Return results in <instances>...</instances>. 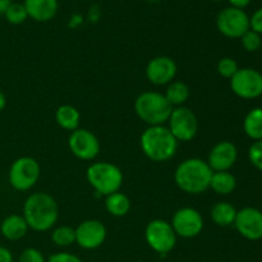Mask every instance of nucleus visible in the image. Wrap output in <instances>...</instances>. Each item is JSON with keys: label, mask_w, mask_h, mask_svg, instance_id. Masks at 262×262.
<instances>
[{"label": "nucleus", "mask_w": 262, "mask_h": 262, "mask_svg": "<svg viewBox=\"0 0 262 262\" xmlns=\"http://www.w3.org/2000/svg\"><path fill=\"white\" fill-rule=\"evenodd\" d=\"M23 217L28 228L36 232H46L59 219V206L54 197L45 192H37L27 197L23 205Z\"/></svg>", "instance_id": "f257e3e1"}, {"label": "nucleus", "mask_w": 262, "mask_h": 262, "mask_svg": "<svg viewBox=\"0 0 262 262\" xmlns=\"http://www.w3.org/2000/svg\"><path fill=\"white\" fill-rule=\"evenodd\" d=\"M212 173L207 161L192 158L179 164L174 173V181L186 193L199 194L210 188Z\"/></svg>", "instance_id": "f03ea898"}, {"label": "nucleus", "mask_w": 262, "mask_h": 262, "mask_svg": "<svg viewBox=\"0 0 262 262\" xmlns=\"http://www.w3.org/2000/svg\"><path fill=\"white\" fill-rule=\"evenodd\" d=\"M141 148L150 160L163 163L173 158L178 148L176 140L165 125H151L141 135Z\"/></svg>", "instance_id": "7ed1b4c3"}, {"label": "nucleus", "mask_w": 262, "mask_h": 262, "mask_svg": "<svg viewBox=\"0 0 262 262\" xmlns=\"http://www.w3.org/2000/svg\"><path fill=\"white\" fill-rule=\"evenodd\" d=\"M174 107L166 100L165 95L155 91L142 92L135 101V112L146 124L164 125L169 120Z\"/></svg>", "instance_id": "20e7f679"}, {"label": "nucleus", "mask_w": 262, "mask_h": 262, "mask_svg": "<svg viewBox=\"0 0 262 262\" xmlns=\"http://www.w3.org/2000/svg\"><path fill=\"white\" fill-rule=\"evenodd\" d=\"M87 181L90 186L100 194L109 196L120 189L123 184V173L117 165L106 161L95 163L87 169Z\"/></svg>", "instance_id": "39448f33"}, {"label": "nucleus", "mask_w": 262, "mask_h": 262, "mask_svg": "<svg viewBox=\"0 0 262 262\" xmlns=\"http://www.w3.org/2000/svg\"><path fill=\"white\" fill-rule=\"evenodd\" d=\"M41 169L37 161L30 156H22L13 161L10 165L9 183L15 191H28L37 183Z\"/></svg>", "instance_id": "423d86ee"}, {"label": "nucleus", "mask_w": 262, "mask_h": 262, "mask_svg": "<svg viewBox=\"0 0 262 262\" xmlns=\"http://www.w3.org/2000/svg\"><path fill=\"white\" fill-rule=\"evenodd\" d=\"M145 237L151 250L160 255L169 253L177 245V234L171 228V224L161 219H155L148 223L145 230Z\"/></svg>", "instance_id": "0eeeda50"}, {"label": "nucleus", "mask_w": 262, "mask_h": 262, "mask_svg": "<svg viewBox=\"0 0 262 262\" xmlns=\"http://www.w3.org/2000/svg\"><path fill=\"white\" fill-rule=\"evenodd\" d=\"M169 130L181 142H188L196 137L199 132V120L196 114L186 106H178L173 109L168 120Z\"/></svg>", "instance_id": "6e6552de"}, {"label": "nucleus", "mask_w": 262, "mask_h": 262, "mask_svg": "<svg viewBox=\"0 0 262 262\" xmlns=\"http://www.w3.org/2000/svg\"><path fill=\"white\" fill-rule=\"evenodd\" d=\"M217 30L229 38H241L250 30V17L243 9L228 7L217 14Z\"/></svg>", "instance_id": "1a4fd4ad"}, {"label": "nucleus", "mask_w": 262, "mask_h": 262, "mask_svg": "<svg viewBox=\"0 0 262 262\" xmlns=\"http://www.w3.org/2000/svg\"><path fill=\"white\" fill-rule=\"evenodd\" d=\"M230 89L241 99H257L262 95V73L253 68H239L230 78Z\"/></svg>", "instance_id": "9d476101"}, {"label": "nucleus", "mask_w": 262, "mask_h": 262, "mask_svg": "<svg viewBox=\"0 0 262 262\" xmlns=\"http://www.w3.org/2000/svg\"><path fill=\"white\" fill-rule=\"evenodd\" d=\"M171 228L182 238L197 237L204 229L202 215L192 207H182L174 214Z\"/></svg>", "instance_id": "9b49d317"}, {"label": "nucleus", "mask_w": 262, "mask_h": 262, "mask_svg": "<svg viewBox=\"0 0 262 262\" xmlns=\"http://www.w3.org/2000/svg\"><path fill=\"white\" fill-rule=\"evenodd\" d=\"M69 150L81 160H92L100 152V142L96 136L83 128H77L68 140Z\"/></svg>", "instance_id": "f8f14e48"}, {"label": "nucleus", "mask_w": 262, "mask_h": 262, "mask_svg": "<svg viewBox=\"0 0 262 262\" xmlns=\"http://www.w3.org/2000/svg\"><path fill=\"white\" fill-rule=\"evenodd\" d=\"M106 239V228L99 220H86L76 228V243L83 250H96Z\"/></svg>", "instance_id": "ddd939ff"}, {"label": "nucleus", "mask_w": 262, "mask_h": 262, "mask_svg": "<svg viewBox=\"0 0 262 262\" xmlns=\"http://www.w3.org/2000/svg\"><path fill=\"white\" fill-rule=\"evenodd\" d=\"M234 225L238 233L246 239H262V211L258 209L245 207L237 211Z\"/></svg>", "instance_id": "4468645a"}, {"label": "nucleus", "mask_w": 262, "mask_h": 262, "mask_svg": "<svg viewBox=\"0 0 262 262\" xmlns=\"http://www.w3.org/2000/svg\"><path fill=\"white\" fill-rule=\"evenodd\" d=\"M177 64L169 56H156L148 61L146 67V77L148 81L156 86L170 83L176 77Z\"/></svg>", "instance_id": "2eb2a0df"}, {"label": "nucleus", "mask_w": 262, "mask_h": 262, "mask_svg": "<svg viewBox=\"0 0 262 262\" xmlns=\"http://www.w3.org/2000/svg\"><path fill=\"white\" fill-rule=\"evenodd\" d=\"M238 158L235 145L229 141H222L211 148L207 158V164L212 171H229Z\"/></svg>", "instance_id": "dca6fc26"}, {"label": "nucleus", "mask_w": 262, "mask_h": 262, "mask_svg": "<svg viewBox=\"0 0 262 262\" xmlns=\"http://www.w3.org/2000/svg\"><path fill=\"white\" fill-rule=\"evenodd\" d=\"M23 5L28 17L36 22H48L53 19L59 9L58 0H25Z\"/></svg>", "instance_id": "f3484780"}, {"label": "nucleus", "mask_w": 262, "mask_h": 262, "mask_svg": "<svg viewBox=\"0 0 262 262\" xmlns=\"http://www.w3.org/2000/svg\"><path fill=\"white\" fill-rule=\"evenodd\" d=\"M28 229L30 228H28L25 217L17 214L7 216L0 225V232H2L3 237L8 241H13V242L22 239L27 234Z\"/></svg>", "instance_id": "a211bd4d"}, {"label": "nucleus", "mask_w": 262, "mask_h": 262, "mask_svg": "<svg viewBox=\"0 0 262 262\" xmlns=\"http://www.w3.org/2000/svg\"><path fill=\"white\" fill-rule=\"evenodd\" d=\"M55 120L63 129L73 132L77 128H79L81 115L78 110L72 105H61L55 113Z\"/></svg>", "instance_id": "6ab92c4d"}, {"label": "nucleus", "mask_w": 262, "mask_h": 262, "mask_svg": "<svg viewBox=\"0 0 262 262\" xmlns=\"http://www.w3.org/2000/svg\"><path fill=\"white\" fill-rule=\"evenodd\" d=\"M237 210L229 202H217L211 209V219L217 227H229L234 224Z\"/></svg>", "instance_id": "aec40b11"}, {"label": "nucleus", "mask_w": 262, "mask_h": 262, "mask_svg": "<svg viewBox=\"0 0 262 262\" xmlns=\"http://www.w3.org/2000/svg\"><path fill=\"white\" fill-rule=\"evenodd\" d=\"M237 187V179L229 171H214L210 182V188L217 194H229Z\"/></svg>", "instance_id": "412c9836"}, {"label": "nucleus", "mask_w": 262, "mask_h": 262, "mask_svg": "<svg viewBox=\"0 0 262 262\" xmlns=\"http://www.w3.org/2000/svg\"><path fill=\"white\" fill-rule=\"evenodd\" d=\"M105 207L110 215L117 217L125 216L130 210V201L127 194L120 193L119 191L106 196Z\"/></svg>", "instance_id": "4be33fe9"}, {"label": "nucleus", "mask_w": 262, "mask_h": 262, "mask_svg": "<svg viewBox=\"0 0 262 262\" xmlns=\"http://www.w3.org/2000/svg\"><path fill=\"white\" fill-rule=\"evenodd\" d=\"M243 130L253 141L262 140V107H255L246 115Z\"/></svg>", "instance_id": "5701e85b"}, {"label": "nucleus", "mask_w": 262, "mask_h": 262, "mask_svg": "<svg viewBox=\"0 0 262 262\" xmlns=\"http://www.w3.org/2000/svg\"><path fill=\"white\" fill-rule=\"evenodd\" d=\"M165 97L173 107L183 106L184 102L189 99V87L182 81L171 82L166 90Z\"/></svg>", "instance_id": "b1692460"}, {"label": "nucleus", "mask_w": 262, "mask_h": 262, "mask_svg": "<svg viewBox=\"0 0 262 262\" xmlns=\"http://www.w3.org/2000/svg\"><path fill=\"white\" fill-rule=\"evenodd\" d=\"M51 241L58 247H68L76 243V229L67 225H60L55 228L51 233Z\"/></svg>", "instance_id": "393cba45"}, {"label": "nucleus", "mask_w": 262, "mask_h": 262, "mask_svg": "<svg viewBox=\"0 0 262 262\" xmlns=\"http://www.w3.org/2000/svg\"><path fill=\"white\" fill-rule=\"evenodd\" d=\"M5 18L12 25H22L26 19L28 18L27 10H26L25 5L19 4V3H12L9 8L5 12Z\"/></svg>", "instance_id": "a878e982"}, {"label": "nucleus", "mask_w": 262, "mask_h": 262, "mask_svg": "<svg viewBox=\"0 0 262 262\" xmlns=\"http://www.w3.org/2000/svg\"><path fill=\"white\" fill-rule=\"evenodd\" d=\"M241 41H242V46L245 48V50H247L248 53H255V51H257L262 45L261 35H258L257 32H255V31L252 30H248L247 32L241 37Z\"/></svg>", "instance_id": "bb28decb"}, {"label": "nucleus", "mask_w": 262, "mask_h": 262, "mask_svg": "<svg viewBox=\"0 0 262 262\" xmlns=\"http://www.w3.org/2000/svg\"><path fill=\"white\" fill-rule=\"evenodd\" d=\"M238 64L233 58H222L217 63V73L224 78H232L238 72Z\"/></svg>", "instance_id": "cd10ccee"}, {"label": "nucleus", "mask_w": 262, "mask_h": 262, "mask_svg": "<svg viewBox=\"0 0 262 262\" xmlns=\"http://www.w3.org/2000/svg\"><path fill=\"white\" fill-rule=\"evenodd\" d=\"M248 159L256 169L262 171V140L255 141L248 150Z\"/></svg>", "instance_id": "c85d7f7f"}, {"label": "nucleus", "mask_w": 262, "mask_h": 262, "mask_svg": "<svg viewBox=\"0 0 262 262\" xmlns=\"http://www.w3.org/2000/svg\"><path fill=\"white\" fill-rule=\"evenodd\" d=\"M18 262H46L42 253L36 248H26L19 255Z\"/></svg>", "instance_id": "c756f323"}, {"label": "nucleus", "mask_w": 262, "mask_h": 262, "mask_svg": "<svg viewBox=\"0 0 262 262\" xmlns=\"http://www.w3.org/2000/svg\"><path fill=\"white\" fill-rule=\"evenodd\" d=\"M48 262H83L78 256L68 252H58L54 253L49 257Z\"/></svg>", "instance_id": "7c9ffc66"}, {"label": "nucleus", "mask_w": 262, "mask_h": 262, "mask_svg": "<svg viewBox=\"0 0 262 262\" xmlns=\"http://www.w3.org/2000/svg\"><path fill=\"white\" fill-rule=\"evenodd\" d=\"M250 30L255 31L258 35H262V8L256 10L250 18Z\"/></svg>", "instance_id": "2f4dec72"}, {"label": "nucleus", "mask_w": 262, "mask_h": 262, "mask_svg": "<svg viewBox=\"0 0 262 262\" xmlns=\"http://www.w3.org/2000/svg\"><path fill=\"white\" fill-rule=\"evenodd\" d=\"M0 262H13L12 252L4 246H0Z\"/></svg>", "instance_id": "473e14b6"}, {"label": "nucleus", "mask_w": 262, "mask_h": 262, "mask_svg": "<svg viewBox=\"0 0 262 262\" xmlns=\"http://www.w3.org/2000/svg\"><path fill=\"white\" fill-rule=\"evenodd\" d=\"M229 3L232 4L233 8L243 9V8H246L248 4H250L251 0H229Z\"/></svg>", "instance_id": "72a5a7b5"}, {"label": "nucleus", "mask_w": 262, "mask_h": 262, "mask_svg": "<svg viewBox=\"0 0 262 262\" xmlns=\"http://www.w3.org/2000/svg\"><path fill=\"white\" fill-rule=\"evenodd\" d=\"M10 4H12V0H0V15L5 14Z\"/></svg>", "instance_id": "f704fd0d"}, {"label": "nucleus", "mask_w": 262, "mask_h": 262, "mask_svg": "<svg viewBox=\"0 0 262 262\" xmlns=\"http://www.w3.org/2000/svg\"><path fill=\"white\" fill-rule=\"evenodd\" d=\"M5 106H7V97H5V95L0 91V113L5 109Z\"/></svg>", "instance_id": "c9c22d12"}, {"label": "nucleus", "mask_w": 262, "mask_h": 262, "mask_svg": "<svg viewBox=\"0 0 262 262\" xmlns=\"http://www.w3.org/2000/svg\"><path fill=\"white\" fill-rule=\"evenodd\" d=\"M147 2H152L154 3V2H159V0H147Z\"/></svg>", "instance_id": "e433bc0d"}, {"label": "nucleus", "mask_w": 262, "mask_h": 262, "mask_svg": "<svg viewBox=\"0 0 262 262\" xmlns=\"http://www.w3.org/2000/svg\"><path fill=\"white\" fill-rule=\"evenodd\" d=\"M212 2H220V0H212Z\"/></svg>", "instance_id": "4c0bfd02"}]
</instances>
